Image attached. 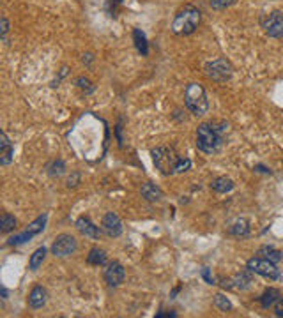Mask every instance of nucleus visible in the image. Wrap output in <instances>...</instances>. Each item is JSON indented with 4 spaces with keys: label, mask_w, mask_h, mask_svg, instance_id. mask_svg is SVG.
<instances>
[{
    "label": "nucleus",
    "mask_w": 283,
    "mask_h": 318,
    "mask_svg": "<svg viewBox=\"0 0 283 318\" xmlns=\"http://www.w3.org/2000/svg\"><path fill=\"white\" fill-rule=\"evenodd\" d=\"M200 11L196 9L195 5H184L179 13L174 18V23H172V32L176 35H190L193 34L196 29H198V23H200Z\"/></svg>",
    "instance_id": "f257e3e1"
},
{
    "label": "nucleus",
    "mask_w": 283,
    "mask_h": 318,
    "mask_svg": "<svg viewBox=\"0 0 283 318\" xmlns=\"http://www.w3.org/2000/svg\"><path fill=\"white\" fill-rule=\"evenodd\" d=\"M223 143V134L212 124H200L196 129V147L204 154H214Z\"/></svg>",
    "instance_id": "f03ea898"
},
{
    "label": "nucleus",
    "mask_w": 283,
    "mask_h": 318,
    "mask_svg": "<svg viewBox=\"0 0 283 318\" xmlns=\"http://www.w3.org/2000/svg\"><path fill=\"white\" fill-rule=\"evenodd\" d=\"M184 104L193 115L202 117L209 110V99L205 94V88L200 84H190L184 92Z\"/></svg>",
    "instance_id": "7ed1b4c3"
},
{
    "label": "nucleus",
    "mask_w": 283,
    "mask_h": 318,
    "mask_svg": "<svg viewBox=\"0 0 283 318\" xmlns=\"http://www.w3.org/2000/svg\"><path fill=\"white\" fill-rule=\"evenodd\" d=\"M181 157L177 156L176 151L170 147H158L152 151V161L156 165V168L161 171L163 175H170L176 173V167Z\"/></svg>",
    "instance_id": "20e7f679"
},
{
    "label": "nucleus",
    "mask_w": 283,
    "mask_h": 318,
    "mask_svg": "<svg viewBox=\"0 0 283 318\" xmlns=\"http://www.w3.org/2000/svg\"><path fill=\"white\" fill-rule=\"evenodd\" d=\"M249 272H255V274L262 276V278H267V279H280L282 274H280V269L276 267V264L273 262H269L265 258H249L248 264H246Z\"/></svg>",
    "instance_id": "39448f33"
},
{
    "label": "nucleus",
    "mask_w": 283,
    "mask_h": 318,
    "mask_svg": "<svg viewBox=\"0 0 283 318\" xmlns=\"http://www.w3.org/2000/svg\"><path fill=\"white\" fill-rule=\"evenodd\" d=\"M234 73L232 64L227 59H216L205 64V74L214 82H227Z\"/></svg>",
    "instance_id": "423d86ee"
},
{
    "label": "nucleus",
    "mask_w": 283,
    "mask_h": 318,
    "mask_svg": "<svg viewBox=\"0 0 283 318\" xmlns=\"http://www.w3.org/2000/svg\"><path fill=\"white\" fill-rule=\"evenodd\" d=\"M76 248H78V242H76V239H74L73 235L62 234L55 239L53 246H52V253L55 256H59V258H64V256L73 254L76 251Z\"/></svg>",
    "instance_id": "0eeeda50"
},
{
    "label": "nucleus",
    "mask_w": 283,
    "mask_h": 318,
    "mask_svg": "<svg viewBox=\"0 0 283 318\" xmlns=\"http://www.w3.org/2000/svg\"><path fill=\"white\" fill-rule=\"evenodd\" d=\"M262 29L269 37H283V15L271 13L262 20Z\"/></svg>",
    "instance_id": "6e6552de"
},
{
    "label": "nucleus",
    "mask_w": 283,
    "mask_h": 318,
    "mask_svg": "<svg viewBox=\"0 0 283 318\" xmlns=\"http://www.w3.org/2000/svg\"><path fill=\"white\" fill-rule=\"evenodd\" d=\"M124 278H126V270L117 260L108 264V267L105 269V281L108 283V286H119V285H122Z\"/></svg>",
    "instance_id": "1a4fd4ad"
},
{
    "label": "nucleus",
    "mask_w": 283,
    "mask_h": 318,
    "mask_svg": "<svg viewBox=\"0 0 283 318\" xmlns=\"http://www.w3.org/2000/svg\"><path fill=\"white\" fill-rule=\"evenodd\" d=\"M101 228L108 237H119V235L122 234V223H121V219H119V216L115 214V212H108V214H105L103 223H101Z\"/></svg>",
    "instance_id": "9d476101"
},
{
    "label": "nucleus",
    "mask_w": 283,
    "mask_h": 318,
    "mask_svg": "<svg viewBox=\"0 0 283 318\" xmlns=\"http://www.w3.org/2000/svg\"><path fill=\"white\" fill-rule=\"evenodd\" d=\"M13 157H15V147H13V143L9 142L7 134L2 131L0 133V165H2V167L11 165Z\"/></svg>",
    "instance_id": "9b49d317"
},
{
    "label": "nucleus",
    "mask_w": 283,
    "mask_h": 318,
    "mask_svg": "<svg viewBox=\"0 0 283 318\" xmlns=\"http://www.w3.org/2000/svg\"><path fill=\"white\" fill-rule=\"evenodd\" d=\"M76 228L80 230V234L85 235V237H90V239H99L101 237V230L88 219L87 216H82V218L76 219Z\"/></svg>",
    "instance_id": "f8f14e48"
},
{
    "label": "nucleus",
    "mask_w": 283,
    "mask_h": 318,
    "mask_svg": "<svg viewBox=\"0 0 283 318\" xmlns=\"http://www.w3.org/2000/svg\"><path fill=\"white\" fill-rule=\"evenodd\" d=\"M46 297H48V294H46V290H44L43 286H34L32 292H30V295H29L30 308L32 309L43 308L44 304H46Z\"/></svg>",
    "instance_id": "ddd939ff"
},
{
    "label": "nucleus",
    "mask_w": 283,
    "mask_h": 318,
    "mask_svg": "<svg viewBox=\"0 0 283 318\" xmlns=\"http://www.w3.org/2000/svg\"><path fill=\"white\" fill-rule=\"evenodd\" d=\"M142 196L145 198L147 201H159L163 198V193L159 187H156L154 184H151V182H147V184H143L140 189Z\"/></svg>",
    "instance_id": "4468645a"
},
{
    "label": "nucleus",
    "mask_w": 283,
    "mask_h": 318,
    "mask_svg": "<svg viewBox=\"0 0 283 318\" xmlns=\"http://www.w3.org/2000/svg\"><path fill=\"white\" fill-rule=\"evenodd\" d=\"M257 254H259L260 258H265V260H269V262H273V264H278V262L283 260V253L276 250V248H273V246H262Z\"/></svg>",
    "instance_id": "2eb2a0df"
},
{
    "label": "nucleus",
    "mask_w": 283,
    "mask_h": 318,
    "mask_svg": "<svg viewBox=\"0 0 283 318\" xmlns=\"http://www.w3.org/2000/svg\"><path fill=\"white\" fill-rule=\"evenodd\" d=\"M229 234L234 237H248L249 235V225L246 219H235L232 225L229 226Z\"/></svg>",
    "instance_id": "dca6fc26"
},
{
    "label": "nucleus",
    "mask_w": 283,
    "mask_h": 318,
    "mask_svg": "<svg viewBox=\"0 0 283 318\" xmlns=\"http://www.w3.org/2000/svg\"><path fill=\"white\" fill-rule=\"evenodd\" d=\"M211 189H214L216 193H229L234 189V181L229 177H218L211 182Z\"/></svg>",
    "instance_id": "f3484780"
},
{
    "label": "nucleus",
    "mask_w": 283,
    "mask_h": 318,
    "mask_svg": "<svg viewBox=\"0 0 283 318\" xmlns=\"http://www.w3.org/2000/svg\"><path fill=\"white\" fill-rule=\"evenodd\" d=\"M133 39H135V46H137L138 53H142L145 57V55L149 53V43H147L145 34H143L140 29H135L133 30Z\"/></svg>",
    "instance_id": "a211bd4d"
},
{
    "label": "nucleus",
    "mask_w": 283,
    "mask_h": 318,
    "mask_svg": "<svg viewBox=\"0 0 283 318\" xmlns=\"http://www.w3.org/2000/svg\"><path fill=\"white\" fill-rule=\"evenodd\" d=\"M278 299H280V292H278V290H276V288H267L259 297V301H260V306L267 309V308H271V306H274V302H276Z\"/></svg>",
    "instance_id": "6ab92c4d"
},
{
    "label": "nucleus",
    "mask_w": 283,
    "mask_h": 318,
    "mask_svg": "<svg viewBox=\"0 0 283 318\" xmlns=\"http://www.w3.org/2000/svg\"><path fill=\"white\" fill-rule=\"evenodd\" d=\"M44 258H46V248H37V250L32 253L29 262V269L30 270H37L43 265Z\"/></svg>",
    "instance_id": "aec40b11"
},
{
    "label": "nucleus",
    "mask_w": 283,
    "mask_h": 318,
    "mask_svg": "<svg viewBox=\"0 0 283 318\" xmlns=\"http://www.w3.org/2000/svg\"><path fill=\"white\" fill-rule=\"evenodd\" d=\"M46 221H48V214H43L39 216L35 221H32L29 225V228H27V232H29L32 237H35L37 234H41V232L44 230V226H46Z\"/></svg>",
    "instance_id": "412c9836"
},
{
    "label": "nucleus",
    "mask_w": 283,
    "mask_h": 318,
    "mask_svg": "<svg viewBox=\"0 0 283 318\" xmlns=\"http://www.w3.org/2000/svg\"><path fill=\"white\" fill-rule=\"evenodd\" d=\"M251 276H249V272H239L237 276H234V279H232V283H234V288H239V290H246L249 288V285H251Z\"/></svg>",
    "instance_id": "4be33fe9"
},
{
    "label": "nucleus",
    "mask_w": 283,
    "mask_h": 318,
    "mask_svg": "<svg viewBox=\"0 0 283 318\" xmlns=\"http://www.w3.org/2000/svg\"><path fill=\"white\" fill-rule=\"evenodd\" d=\"M87 262L90 265H105V262H106V253L103 250H99V248H92L87 256Z\"/></svg>",
    "instance_id": "5701e85b"
},
{
    "label": "nucleus",
    "mask_w": 283,
    "mask_h": 318,
    "mask_svg": "<svg viewBox=\"0 0 283 318\" xmlns=\"http://www.w3.org/2000/svg\"><path fill=\"white\" fill-rule=\"evenodd\" d=\"M16 228V218L11 214H2V219H0V232L2 234H9Z\"/></svg>",
    "instance_id": "b1692460"
},
{
    "label": "nucleus",
    "mask_w": 283,
    "mask_h": 318,
    "mask_svg": "<svg viewBox=\"0 0 283 318\" xmlns=\"http://www.w3.org/2000/svg\"><path fill=\"white\" fill-rule=\"evenodd\" d=\"M214 306H216L218 309H221V311H225V313L232 309V302H230L229 299L225 297V295H221V294H218V295L214 297Z\"/></svg>",
    "instance_id": "393cba45"
},
{
    "label": "nucleus",
    "mask_w": 283,
    "mask_h": 318,
    "mask_svg": "<svg viewBox=\"0 0 283 318\" xmlns=\"http://www.w3.org/2000/svg\"><path fill=\"white\" fill-rule=\"evenodd\" d=\"M232 4H234V0H211V7L216 11L227 9V7Z\"/></svg>",
    "instance_id": "a878e982"
},
{
    "label": "nucleus",
    "mask_w": 283,
    "mask_h": 318,
    "mask_svg": "<svg viewBox=\"0 0 283 318\" xmlns=\"http://www.w3.org/2000/svg\"><path fill=\"white\" fill-rule=\"evenodd\" d=\"M190 167H191L190 159H188V157H181L179 163H177V167H176V173H182V171L190 170Z\"/></svg>",
    "instance_id": "bb28decb"
},
{
    "label": "nucleus",
    "mask_w": 283,
    "mask_h": 318,
    "mask_svg": "<svg viewBox=\"0 0 283 318\" xmlns=\"http://www.w3.org/2000/svg\"><path fill=\"white\" fill-rule=\"evenodd\" d=\"M76 85H78L80 88H83V90H87V92H92V90H94L92 84H90V80L83 78V76H80V78H76Z\"/></svg>",
    "instance_id": "cd10ccee"
},
{
    "label": "nucleus",
    "mask_w": 283,
    "mask_h": 318,
    "mask_svg": "<svg viewBox=\"0 0 283 318\" xmlns=\"http://www.w3.org/2000/svg\"><path fill=\"white\" fill-rule=\"evenodd\" d=\"M62 173H64V163L59 159V161H55L53 165H52V170H50V175H52V177H55V175L59 177V175H62Z\"/></svg>",
    "instance_id": "c85d7f7f"
},
{
    "label": "nucleus",
    "mask_w": 283,
    "mask_h": 318,
    "mask_svg": "<svg viewBox=\"0 0 283 318\" xmlns=\"http://www.w3.org/2000/svg\"><path fill=\"white\" fill-rule=\"evenodd\" d=\"M202 278L205 279V283L207 285H216V278L212 274H211V269L209 267H204V269H202Z\"/></svg>",
    "instance_id": "c756f323"
},
{
    "label": "nucleus",
    "mask_w": 283,
    "mask_h": 318,
    "mask_svg": "<svg viewBox=\"0 0 283 318\" xmlns=\"http://www.w3.org/2000/svg\"><path fill=\"white\" fill-rule=\"evenodd\" d=\"M9 32V20L5 18V16H2L0 18V34H2V39H5V34Z\"/></svg>",
    "instance_id": "7c9ffc66"
},
{
    "label": "nucleus",
    "mask_w": 283,
    "mask_h": 318,
    "mask_svg": "<svg viewBox=\"0 0 283 318\" xmlns=\"http://www.w3.org/2000/svg\"><path fill=\"white\" fill-rule=\"evenodd\" d=\"M273 308H274V315L278 318H283V297H280L278 301L274 302Z\"/></svg>",
    "instance_id": "2f4dec72"
},
{
    "label": "nucleus",
    "mask_w": 283,
    "mask_h": 318,
    "mask_svg": "<svg viewBox=\"0 0 283 318\" xmlns=\"http://www.w3.org/2000/svg\"><path fill=\"white\" fill-rule=\"evenodd\" d=\"M78 179H80V173H73V177H69L68 186L69 187H74V186H76V182H78Z\"/></svg>",
    "instance_id": "473e14b6"
},
{
    "label": "nucleus",
    "mask_w": 283,
    "mask_h": 318,
    "mask_svg": "<svg viewBox=\"0 0 283 318\" xmlns=\"http://www.w3.org/2000/svg\"><path fill=\"white\" fill-rule=\"evenodd\" d=\"M176 313H158L156 318H176Z\"/></svg>",
    "instance_id": "72a5a7b5"
},
{
    "label": "nucleus",
    "mask_w": 283,
    "mask_h": 318,
    "mask_svg": "<svg viewBox=\"0 0 283 318\" xmlns=\"http://www.w3.org/2000/svg\"><path fill=\"white\" fill-rule=\"evenodd\" d=\"M255 170L262 171V173H271V170H267V168H264V167H255Z\"/></svg>",
    "instance_id": "f704fd0d"
},
{
    "label": "nucleus",
    "mask_w": 283,
    "mask_h": 318,
    "mask_svg": "<svg viewBox=\"0 0 283 318\" xmlns=\"http://www.w3.org/2000/svg\"><path fill=\"white\" fill-rule=\"evenodd\" d=\"M90 60H92V55H83V62H90Z\"/></svg>",
    "instance_id": "c9c22d12"
},
{
    "label": "nucleus",
    "mask_w": 283,
    "mask_h": 318,
    "mask_svg": "<svg viewBox=\"0 0 283 318\" xmlns=\"http://www.w3.org/2000/svg\"><path fill=\"white\" fill-rule=\"evenodd\" d=\"M2 299H7V290L2 286Z\"/></svg>",
    "instance_id": "e433bc0d"
},
{
    "label": "nucleus",
    "mask_w": 283,
    "mask_h": 318,
    "mask_svg": "<svg viewBox=\"0 0 283 318\" xmlns=\"http://www.w3.org/2000/svg\"><path fill=\"white\" fill-rule=\"evenodd\" d=\"M113 5H119V4H122V0H110Z\"/></svg>",
    "instance_id": "4c0bfd02"
}]
</instances>
